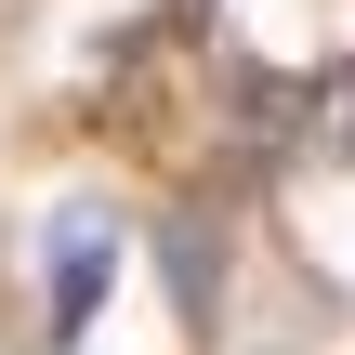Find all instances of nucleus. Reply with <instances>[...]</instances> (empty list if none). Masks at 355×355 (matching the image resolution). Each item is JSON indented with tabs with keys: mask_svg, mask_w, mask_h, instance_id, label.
Instances as JSON below:
<instances>
[{
	"mask_svg": "<svg viewBox=\"0 0 355 355\" xmlns=\"http://www.w3.org/2000/svg\"><path fill=\"white\" fill-rule=\"evenodd\" d=\"M105 277H119V211L66 198V211H53V343H79V329H92Z\"/></svg>",
	"mask_w": 355,
	"mask_h": 355,
	"instance_id": "obj_1",
	"label": "nucleus"
},
{
	"mask_svg": "<svg viewBox=\"0 0 355 355\" xmlns=\"http://www.w3.org/2000/svg\"><path fill=\"white\" fill-rule=\"evenodd\" d=\"M158 263H171V303H184V329H211V211L158 224Z\"/></svg>",
	"mask_w": 355,
	"mask_h": 355,
	"instance_id": "obj_2",
	"label": "nucleus"
},
{
	"mask_svg": "<svg viewBox=\"0 0 355 355\" xmlns=\"http://www.w3.org/2000/svg\"><path fill=\"white\" fill-rule=\"evenodd\" d=\"M316 145H329V158H355V66H329V79H316Z\"/></svg>",
	"mask_w": 355,
	"mask_h": 355,
	"instance_id": "obj_3",
	"label": "nucleus"
},
{
	"mask_svg": "<svg viewBox=\"0 0 355 355\" xmlns=\"http://www.w3.org/2000/svg\"><path fill=\"white\" fill-rule=\"evenodd\" d=\"M0 355H53V343H13V329H0Z\"/></svg>",
	"mask_w": 355,
	"mask_h": 355,
	"instance_id": "obj_4",
	"label": "nucleus"
}]
</instances>
